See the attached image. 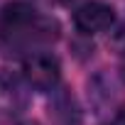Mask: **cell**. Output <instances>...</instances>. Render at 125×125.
<instances>
[{"instance_id":"4","label":"cell","mask_w":125,"mask_h":125,"mask_svg":"<svg viewBox=\"0 0 125 125\" xmlns=\"http://www.w3.org/2000/svg\"><path fill=\"white\" fill-rule=\"evenodd\" d=\"M113 125H125V108H120V113L115 115V123Z\"/></svg>"},{"instance_id":"6","label":"cell","mask_w":125,"mask_h":125,"mask_svg":"<svg viewBox=\"0 0 125 125\" xmlns=\"http://www.w3.org/2000/svg\"><path fill=\"white\" fill-rule=\"evenodd\" d=\"M123 76H125V56H123Z\"/></svg>"},{"instance_id":"2","label":"cell","mask_w":125,"mask_h":125,"mask_svg":"<svg viewBox=\"0 0 125 125\" xmlns=\"http://www.w3.org/2000/svg\"><path fill=\"white\" fill-rule=\"evenodd\" d=\"M74 25L83 32V34H98V32H108L115 25V12L110 5L91 0L83 3L76 12H74Z\"/></svg>"},{"instance_id":"5","label":"cell","mask_w":125,"mask_h":125,"mask_svg":"<svg viewBox=\"0 0 125 125\" xmlns=\"http://www.w3.org/2000/svg\"><path fill=\"white\" fill-rule=\"evenodd\" d=\"M0 125H17V123L10 120V118H0Z\"/></svg>"},{"instance_id":"1","label":"cell","mask_w":125,"mask_h":125,"mask_svg":"<svg viewBox=\"0 0 125 125\" xmlns=\"http://www.w3.org/2000/svg\"><path fill=\"white\" fill-rule=\"evenodd\" d=\"M22 74L27 79V83L37 91H54L61 76V66H59V59L47 54V52H37L32 56L25 59V66Z\"/></svg>"},{"instance_id":"3","label":"cell","mask_w":125,"mask_h":125,"mask_svg":"<svg viewBox=\"0 0 125 125\" xmlns=\"http://www.w3.org/2000/svg\"><path fill=\"white\" fill-rule=\"evenodd\" d=\"M52 115H54V120H56L59 125H81L79 105H76L74 96H69V93H59V96H56Z\"/></svg>"}]
</instances>
